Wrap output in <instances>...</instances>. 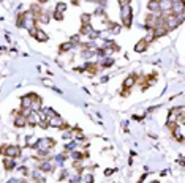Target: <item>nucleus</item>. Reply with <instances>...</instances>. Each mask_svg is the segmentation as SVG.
Listing matches in <instances>:
<instances>
[{
	"mask_svg": "<svg viewBox=\"0 0 185 183\" xmlns=\"http://www.w3.org/2000/svg\"><path fill=\"white\" fill-rule=\"evenodd\" d=\"M85 178H87V183H92V181H94V177H92V175H87Z\"/></svg>",
	"mask_w": 185,
	"mask_h": 183,
	"instance_id": "obj_20",
	"label": "nucleus"
},
{
	"mask_svg": "<svg viewBox=\"0 0 185 183\" xmlns=\"http://www.w3.org/2000/svg\"><path fill=\"white\" fill-rule=\"evenodd\" d=\"M120 19L124 27H130L131 25V19H133V10L130 7V0H122L120 2Z\"/></svg>",
	"mask_w": 185,
	"mask_h": 183,
	"instance_id": "obj_2",
	"label": "nucleus"
},
{
	"mask_svg": "<svg viewBox=\"0 0 185 183\" xmlns=\"http://www.w3.org/2000/svg\"><path fill=\"white\" fill-rule=\"evenodd\" d=\"M41 120H43V115L37 111H30V114L27 115V125H30V126H38L41 123Z\"/></svg>",
	"mask_w": 185,
	"mask_h": 183,
	"instance_id": "obj_5",
	"label": "nucleus"
},
{
	"mask_svg": "<svg viewBox=\"0 0 185 183\" xmlns=\"http://www.w3.org/2000/svg\"><path fill=\"white\" fill-rule=\"evenodd\" d=\"M138 77H139V76H138L136 73H133V74H130L128 77H127V79L124 81V90H125V93H122V95H128V89H131L134 84H136V81H138Z\"/></svg>",
	"mask_w": 185,
	"mask_h": 183,
	"instance_id": "obj_6",
	"label": "nucleus"
},
{
	"mask_svg": "<svg viewBox=\"0 0 185 183\" xmlns=\"http://www.w3.org/2000/svg\"><path fill=\"white\" fill-rule=\"evenodd\" d=\"M51 21V13L46 11V10H41L40 14L37 16V22H41V24H48Z\"/></svg>",
	"mask_w": 185,
	"mask_h": 183,
	"instance_id": "obj_11",
	"label": "nucleus"
},
{
	"mask_svg": "<svg viewBox=\"0 0 185 183\" xmlns=\"http://www.w3.org/2000/svg\"><path fill=\"white\" fill-rule=\"evenodd\" d=\"M46 2H48V0H38V3H40V5H43V3H46Z\"/></svg>",
	"mask_w": 185,
	"mask_h": 183,
	"instance_id": "obj_22",
	"label": "nucleus"
},
{
	"mask_svg": "<svg viewBox=\"0 0 185 183\" xmlns=\"http://www.w3.org/2000/svg\"><path fill=\"white\" fill-rule=\"evenodd\" d=\"M30 35H32L37 41H40V43H46V41L49 40L48 33H46L43 29H38V27H35L33 30H30Z\"/></svg>",
	"mask_w": 185,
	"mask_h": 183,
	"instance_id": "obj_4",
	"label": "nucleus"
},
{
	"mask_svg": "<svg viewBox=\"0 0 185 183\" xmlns=\"http://www.w3.org/2000/svg\"><path fill=\"white\" fill-rule=\"evenodd\" d=\"M90 19H92V14H89V13L81 14V22L82 24H90Z\"/></svg>",
	"mask_w": 185,
	"mask_h": 183,
	"instance_id": "obj_17",
	"label": "nucleus"
},
{
	"mask_svg": "<svg viewBox=\"0 0 185 183\" xmlns=\"http://www.w3.org/2000/svg\"><path fill=\"white\" fill-rule=\"evenodd\" d=\"M150 40H152V36H150V38L147 36V38H143L139 43H136V44H134V52H139V54H141V52H146L147 47H149Z\"/></svg>",
	"mask_w": 185,
	"mask_h": 183,
	"instance_id": "obj_7",
	"label": "nucleus"
},
{
	"mask_svg": "<svg viewBox=\"0 0 185 183\" xmlns=\"http://www.w3.org/2000/svg\"><path fill=\"white\" fill-rule=\"evenodd\" d=\"M3 166H5L7 171H13V169H14V161L7 158V160H3Z\"/></svg>",
	"mask_w": 185,
	"mask_h": 183,
	"instance_id": "obj_14",
	"label": "nucleus"
},
{
	"mask_svg": "<svg viewBox=\"0 0 185 183\" xmlns=\"http://www.w3.org/2000/svg\"><path fill=\"white\" fill-rule=\"evenodd\" d=\"M147 8L150 13H160L158 10V0H150V2L147 3Z\"/></svg>",
	"mask_w": 185,
	"mask_h": 183,
	"instance_id": "obj_12",
	"label": "nucleus"
},
{
	"mask_svg": "<svg viewBox=\"0 0 185 183\" xmlns=\"http://www.w3.org/2000/svg\"><path fill=\"white\" fill-rule=\"evenodd\" d=\"M90 32H92V25H90V24H82V25H81L79 35H89Z\"/></svg>",
	"mask_w": 185,
	"mask_h": 183,
	"instance_id": "obj_13",
	"label": "nucleus"
},
{
	"mask_svg": "<svg viewBox=\"0 0 185 183\" xmlns=\"http://www.w3.org/2000/svg\"><path fill=\"white\" fill-rule=\"evenodd\" d=\"M73 46H75V44H73L71 41H68V43H65V44H62V46L59 47V51H60V52H66V51H70V49H71Z\"/></svg>",
	"mask_w": 185,
	"mask_h": 183,
	"instance_id": "obj_15",
	"label": "nucleus"
},
{
	"mask_svg": "<svg viewBox=\"0 0 185 183\" xmlns=\"http://www.w3.org/2000/svg\"><path fill=\"white\" fill-rule=\"evenodd\" d=\"M14 114H16V112H14ZM14 125H16L17 128H22V126L27 125V115L22 114V111H21L19 114H16V117H14Z\"/></svg>",
	"mask_w": 185,
	"mask_h": 183,
	"instance_id": "obj_10",
	"label": "nucleus"
},
{
	"mask_svg": "<svg viewBox=\"0 0 185 183\" xmlns=\"http://www.w3.org/2000/svg\"><path fill=\"white\" fill-rule=\"evenodd\" d=\"M171 0H158V10L160 13H171Z\"/></svg>",
	"mask_w": 185,
	"mask_h": 183,
	"instance_id": "obj_9",
	"label": "nucleus"
},
{
	"mask_svg": "<svg viewBox=\"0 0 185 183\" xmlns=\"http://www.w3.org/2000/svg\"><path fill=\"white\" fill-rule=\"evenodd\" d=\"M0 153L5 155L7 158H17V156H21V147L19 145H3L2 148H0Z\"/></svg>",
	"mask_w": 185,
	"mask_h": 183,
	"instance_id": "obj_3",
	"label": "nucleus"
},
{
	"mask_svg": "<svg viewBox=\"0 0 185 183\" xmlns=\"http://www.w3.org/2000/svg\"><path fill=\"white\" fill-rule=\"evenodd\" d=\"M79 2H81V0H71V3H73V5H79Z\"/></svg>",
	"mask_w": 185,
	"mask_h": 183,
	"instance_id": "obj_21",
	"label": "nucleus"
},
{
	"mask_svg": "<svg viewBox=\"0 0 185 183\" xmlns=\"http://www.w3.org/2000/svg\"><path fill=\"white\" fill-rule=\"evenodd\" d=\"M112 63H114V60H112V59H108V60H105V62L101 63V66H103V68H109Z\"/></svg>",
	"mask_w": 185,
	"mask_h": 183,
	"instance_id": "obj_18",
	"label": "nucleus"
},
{
	"mask_svg": "<svg viewBox=\"0 0 185 183\" xmlns=\"http://www.w3.org/2000/svg\"><path fill=\"white\" fill-rule=\"evenodd\" d=\"M8 183H27V181H24V180H19V178H11Z\"/></svg>",
	"mask_w": 185,
	"mask_h": 183,
	"instance_id": "obj_19",
	"label": "nucleus"
},
{
	"mask_svg": "<svg viewBox=\"0 0 185 183\" xmlns=\"http://www.w3.org/2000/svg\"><path fill=\"white\" fill-rule=\"evenodd\" d=\"M66 10V5L63 3V2H59L57 3V7H56V13H59V14H63V11Z\"/></svg>",
	"mask_w": 185,
	"mask_h": 183,
	"instance_id": "obj_16",
	"label": "nucleus"
},
{
	"mask_svg": "<svg viewBox=\"0 0 185 183\" xmlns=\"http://www.w3.org/2000/svg\"><path fill=\"white\" fill-rule=\"evenodd\" d=\"M33 96H35V93H30V95H26V96H22V98H21V109H22V111H24V109H30V108H32Z\"/></svg>",
	"mask_w": 185,
	"mask_h": 183,
	"instance_id": "obj_8",
	"label": "nucleus"
},
{
	"mask_svg": "<svg viewBox=\"0 0 185 183\" xmlns=\"http://www.w3.org/2000/svg\"><path fill=\"white\" fill-rule=\"evenodd\" d=\"M183 22V14H174V13H165L163 14V24L168 30H174Z\"/></svg>",
	"mask_w": 185,
	"mask_h": 183,
	"instance_id": "obj_1",
	"label": "nucleus"
}]
</instances>
